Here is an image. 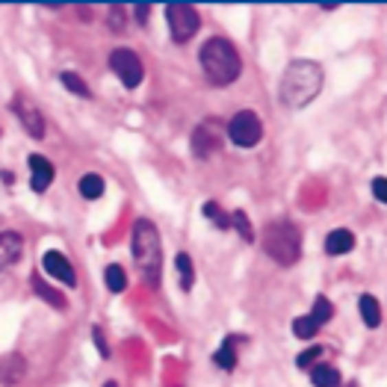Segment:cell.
<instances>
[{"instance_id":"1","label":"cell","mask_w":387,"mask_h":387,"mask_svg":"<svg viewBox=\"0 0 387 387\" xmlns=\"http://www.w3.org/2000/svg\"><path fill=\"white\" fill-rule=\"evenodd\" d=\"M322 80L325 77H322L320 63H313V59H296V63L287 65V71L281 77V101L290 110L307 107L322 92Z\"/></svg>"},{"instance_id":"2","label":"cell","mask_w":387,"mask_h":387,"mask_svg":"<svg viewBox=\"0 0 387 387\" xmlns=\"http://www.w3.org/2000/svg\"><path fill=\"white\" fill-rule=\"evenodd\" d=\"M201 68H204V77L213 86H228L240 77L243 63H240L236 47L228 42V38L213 36L210 42L201 47Z\"/></svg>"},{"instance_id":"3","label":"cell","mask_w":387,"mask_h":387,"mask_svg":"<svg viewBox=\"0 0 387 387\" xmlns=\"http://www.w3.org/2000/svg\"><path fill=\"white\" fill-rule=\"evenodd\" d=\"M133 257H136V269L142 272L148 284L160 281V269H163V243L157 234L154 222L139 219L133 225Z\"/></svg>"},{"instance_id":"4","label":"cell","mask_w":387,"mask_h":387,"mask_svg":"<svg viewBox=\"0 0 387 387\" xmlns=\"http://www.w3.org/2000/svg\"><path fill=\"white\" fill-rule=\"evenodd\" d=\"M263 249L281 266H293L302 257V234L293 222H269L263 231Z\"/></svg>"},{"instance_id":"5","label":"cell","mask_w":387,"mask_h":387,"mask_svg":"<svg viewBox=\"0 0 387 387\" xmlns=\"http://www.w3.org/2000/svg\"><path fill=\"white\" fill-rule=\"evenodd\" d=\"M166 18H168V30H172V38L177 45L190 42L201 27V18H198L195 6L190 3H168L166 6Z\"/></svg>"},{"instance_id":"6","label":"cell","mask_w":387,"mask_h":387,"mask_svg":"<svg viewBox=\"0 0 387 387\" xmlns=\"http://www.w3.org/2000/svg\"><path fill=\"white\" fill-rule=\"evenodd\" d=\"M261 136H263V124H261V118H257L252 110L236 113L231 122H228V139H231L234 145H240V148L257 145V142H261Z\"/></svg>"},{"instance_id":"7","label":"cell","mask_w":387,"mask_h":387,"mask_svg":"<svg viewBox=\"0 0 387 387\" xmlns=\"http://www.w3.org/2000/svg\"><path fill=\"white\" fill-rule=\"evenodd\" d=\"M110 68L118 74V80H122L127 89H136L139 83H142V59H139L133 51H127V47H118V51H113Z\"/></svg>"},{"instance_id":"8","label":"cell","mask_w":387,"mask_h":387,"mask_svg":"<svg viewBox=\"0 0 387 387\" xmlns=\"http://www.w3.org/2000/svg\"><path fill=\"white\" fill-rule=\"evenodd\" d=\"M222 139H225V131H222V124L216 122V118L201 122L192 131V151H195V157H210L216 148L222 145Z\"/></svg>"},{"instance_id":"9","label":"cell","mask_w":387,"mask_h":387,"mask_svg":"<svg viewBox=\"0 0 387 387\" xmlns=\"http://www.w3.org/2000/svg\"><path fill=\"white\" fill-rule=\"evenodd\" d=\"M12 113L18 115V122L24 124V131L33 136V139H42L45 136V118H42V113L36 110V104H30L27 95H15Z\"/></svg>"},{"instance_id":"10","label":"cell","mask_w":387,"mask_h":387,"mask_svg":"<svg viewBox=\"0 0 387 387\" xmlns=\"http://www.w3.org/2000/svg\"><path fill=\"white\" fill-rule=\"evenodd\" d=\"M42 263H45V272L54 275L56 281H63L65 287H74V284H77V275H74L71 263H68V257H65L63 252H45Z\"/></svg>"},{"instance_id":"11","label":"cell","mask_w":387,"mask_h":387,"mask_svg":"<svg viewBox=\"0 0 387 387\" xmlns=\"http://www.w3.org/2000/svg\"><path fill=\"white\" fill-rule=\"evenodd\" d=\"M54 181V166L47 157H38L33 154L30 157V190L33 192H45Z\"/></svg>"},{"instance_id":"12","label":"cell","mask_w":387,"mask_h":387,"mask_svg":"<svg viewBox=\"0 0 387 387\" xmlns=\"http://www.w3.org/2000/svg\"><path fill=\"white\" fill-rule=\"evenodd\" d=\"M21 252H24L21 234H15V231H3V234H0V272H3L6 266L18 263Z\"/></svg>"},{"instance_id":"13","label":"cell","mask_w":387,"mask_h":387,"mask_svg":"<svg viewBox=\"0 0 387 387\" xmlns=\"http://www.w3.org/2000/svg\"><path fill=\"white\" fill-rule=\"evenodd\" d=\"M27 375V361L18 352L0 358V384H21Z\"/></svg>"},{"instance_id":"14","label":"cell","mask_w":387,"mask_h":387,"mask_svg":"<svg viewBox=\"0 0 387 387\" xmlns=\"http://www.w3.org/2000/svg\"><path fill=\"white\" fill-rule=\"evenodd\" d=\"M30 287H33V293H36V296H42V299H45L47 305H51V307H56V311H65V307H68L65 296L59 293V290H54V287L47 284V281H42V278H38L36 272H33V278H30Z\"/></svg>"},{"instance_id":"15","label":"cell","mask_w":387,"mask_h":387,"mask_svg":"<svg viewBox=\"0 0 387 387\" xmlns=\"http://www.w3.org/2000/svg\"><path fill=\"white\" fill-rule=\"evenodd\" d=\"M352 245H355V234L346 231V228H337V231L329 234V240H325V252L329 254H346V252H352Z\"/></svg>"},{"instance_id":"16","label":"cell","mask_w":387,"mask_h":387,"mask_svg":"<svg viewBox=\"0 0 387 387\" xmlns=\"http://www.w3.org/2000/svg\"><path fill=\"white\" fill-rule=\"evenodd\" d=\"M311 382H313V387H340V373H337L334 366L316 364L311 370Z\"/></svg>"},{"instance_id":"17","label":"cell","mask_w":387,"mask_h":387,"mask_svg":"<svg viewBox=\"0 0 387 387\" xmlns=\"http://www.w3.org/2000/svg\"><path fill=\"white\" fill-rule=\"evenodd\" d=\"M361 316H364V322H366V329H379L382 325V307L379 302L373 299V296H361Z\"/></svg>"},{"instance_id":"18","label":"cell","mask_w":387,"mask_h":387,"mask_svg":"<svg viewBox=\"0 0 387 387\" xmlns=\"http://www.w3.org/2000/svg\"><path fill=\"white\" fill-rule=\"evenodd\" d=\"M77 190H80V195L89 198V201L101 198V195H104V181H101V175H83L80 181H77Z\"/></svg>"},{"instance_id":"19","label":"cell","mask_w":387,"mask_h":387,"mask_svg":"<svg viewBox=\"0 0 387 387\" xmlns=\"http://www.w3.org/2000/svg\"><path fill=\"white\" fill-rule=\"evenodd\" d=\"M175 266H177V275H181V287H184V290H192V284H195V269H192L190 254L181 252V254L175 257Z\"/></svg>"},{"instance_id":"20","label":"cell","mask_w":387,"mask_h":387,"mask_svg":"<svg viewBox=\"0 0 387 387\" xmlns=\"http://www.w3.org/2000/svg\"><path fill=\"white\" fill-rule=\"evenodd\" d=\"M234 343H236V337H228V340L219 346V352L213 355V361L225 366V370H234L236 366V352H234Z\"/></svg>"},{"instance_id":"21","label":"cell","mask_w":387,"mask_h":387,"mask_svg":"<svg viewBox=\"0 0 387 387\" xmlns=\"http://www.w3.org/2000/svg\"><path fill=\"white\" fill-rule=\"evenodd\" d=\"M104 281H107V287H110L113 293H122L127 287V275H124V269L118 263H110L107 266V272H104Z\"/></svg>"},{"instance_id":"22","label":"cell","mask_w":387,"mask_h":387,"mask_svg":"<svg viewBox=\"0 0 387 387\" xmlns=\"http://www.w3.org/2000/svg\"><path fill=\"white\" fill-rule=\"evenodd\" d=\"M334 316V307H331V302L325 299V296H316V302H313V311H311V320L316 322V325H325Z\"/></svg>"},{"instance_id":"23","label":"cell","mask_w":387,"mask_h":387,"mask_svg":"<svg viewBox=\"0 0 387 387\" xmlns=\"http://www.w3.org/2000/svg\"><path fill=\"white\" fill-rule=\"evenodd\" d=\"M59 80H63V86H65L71 95H80V98L92 95V92H89V86L83 83V77H77L74 71H63V74H59Z\"/></svg>"},{"instance_id":"24","label":"cell","mask_w":387,"mask_h":387,"mask_svg":"<svg viewBox=\"0 0 387 387\" xmlns=\"http://www.w3.org/2000/svg\"><path fill=\"white\" fill-rule=\"evenodd\" d=\"M316 331H320V325H316L311 316H299V320H293V334L299 337V340H311Z\"/></svg>"},{"instance_id":"25","label":"cell","mask_w":387,"mask_h":387,"mask_svg":"<svg viewBox=\"0 0 387 387\" xmlns=\"http://www.w3.org/2000/svg\"><path fill=\"white\" fill-rule=\"evenodd\" d=\"M231 225L236 228V231H240V236L243 240H254V231H252V222H249V216H245L243 210H234V216H231Z\"/></svg>"},{"instance_id":"26","label":"cell","mask_w":387,"mask_h":387,"mask_svg":"<svg viewBox=\"0 0 387 387\" xmlns=\"http://www.w3.org/2000/svg\"><path fill=\"white\" fill-rule=\"evenodd\" d=\"M204 216L210 222H216V228H228V225H231V219H228V216L219 210V204H216V201H207L204 204Z\"/></svg>"},{"instance_id":"27","label":"cell","mask_w":387,"mask_h":387,"mask_svg":"<svg viewBox=\"0 0 387 387\" xmlns=\"http://www.w3.org/2000/svg\"><path fill=\"white\" fill-rule=\"evenodd\" d=\"M322 352H325V349H320V346H311V349H305L299 358H296V364H299L302 370H311V366L322 358Z\"/></svg>"},{"instance_id":"28","label":"cell","mask_w":387,"mask_h":387,"mask_svg":"<svg viewBox=\"0 0 387 387\" xmlns=\"http://www.w3.org/2000/svg\"><path fill=\"white\" fill-rule=\"evenodd\" d=\"M110 27L115 30V33H124V6L110 9Z\"/></svg>"},{"instance_id":"29","label":"cell","mask_w":387,"mask_h":387,"mask_svg":"<svg viewBox=\"0 0 387 387\" xmlns=\"http://www.w3.org/2000/svg\"><path fill=\"white\" fill-rule=\"evenodd\" d=\"M92 337H95L98 355H101V358H110V346H107V340H104V331H101V329H95V331H92Z\"/></svg>"},{"instance_id":"30","label":"cell","mask_w":387,"mask_h":387,"mask_svg":"<svg viewBox=\"0 0 387 387\" xmlns=\"http://www.w3.org/2000/svg\"><path fill=\"white\" fill-rule=\"evenodd\" d=\"M373 192H375L379 201H387V181H384V177H375V181H373Z\"/></svg>"},{"instance_id":"31","label":"cell","mask_w":387,"mask_h":387,"mask_svg":"<svg viewBox=\"0 0 387 387\" xmlns=\"http://www.w3.org/2000/svg\"><path fill=\"white\" fill-rule=\"evenodd\" d=\"M133 12H136V21H139V24H148L151 6H148V3H136V6H133Z\"/></svg>"},{"instance_id":"32","label":"cell","mask_w":387,"mask_h":387,"mask_svg":"<svg viewBox=\"0 0 387 387\" xmlns=\"http://www.w3.org/2000/svg\"><path fill=\"white\" fill-rule=\"evenodd\" d=\"M0 181H3V184H12L15 175H12V172H0Z\"/></svg>"},{"instance_id":"33","label":"cell","mask_w":387,"mask_h":387,"mask_svg":"<svg viewBox=\"0 0 387 387\" xmlns=\"http://www.w3.org/2000/svg\"><path fill=\"white\" fill-rule=\"evenodd\" d=\"M104 387H118V384H115V382H107V384H104Z\"/></svg>"}]
</instances>
